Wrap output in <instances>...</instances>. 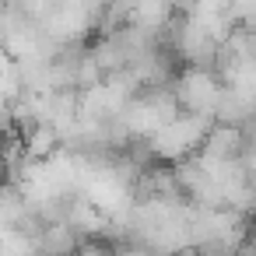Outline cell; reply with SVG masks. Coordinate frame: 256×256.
Here are the masks:
<instances>
[{
	"label": "cell",
	"mask_w": 256,
	"mask_h": 256,
	"mask_svg": "<svg viewBox=\"0 0 256 256\" xmlns=\"http://www.w3.org/2000/svg\"><path fill=\"white\" fill-rule=\"evenodd\" d=\"M172 88H176V98H179L182 112H200V116H214L218 98L224 92V84H221V78L214 70H196V67H186L176 78Z\"/></svg>",
	"instance_id": "6da1fadb"
},
{
	"label": "cell",
	"mask_w": 256,
	"mask_h": 256,
	"mask_svg": "<svg viewBox=\"0 0 256 256\" xmlns=\"http://www.w3.org/2000/svg\"><path fill=\"white\" fill-rule=\"evenodd\" d=\"M36 242H39V256H78L88 238L70 221H56V224H46Z\"/></svg>",
	"instance_id": "7a4b0ae2"
},
{
	"label": "cell",
	"mask_w": 256,
	"mask_h": 256,
	"mask_svg": "<svg viewBox=\"0 0 256 256\" xmlns=\"http://www.w3.org/2000/svg\"><path fill=\"white\" fill-rule=\"evenodd\" d=\"M246 151H249L246 134H242L238 126H221V123H218V126L210 130V137H207V144H204L200 154H207V158H214V162H242Z\"/></svg>",
	"instance_id": "3957f363"
},
{
	"label": "cell",
	"mask_w": 256,
	"mask_h": 256,
	"mask_svg": "<svg viewBox=\"0 0 256 256\" xmlns=\"http://www.w3.org/2000/svg\"><path fill=\"white\" fill-rule=\"evenodd\" d=\"M92 46V42H88ZM106 81V74H102V67L95 64V56H92V50L84 53V60H81V70H78V92L84 95V92H92V88H98Z\"/></svg>",
	"instance_id": "277c9868"
},
{
	"label": "cell",
	"mask_w": 256,
	"mask_h": 256,
	"mask_svg": "<svg viewBox=\"0 0 256 256\" xmlns=\"http://www.w3.org/2000/svg\"><path fill=\"white\" fill-rule=\"evenodd\" d=\"M242 162H246V168H249V186L256 190V151H246Z\"/></svg>",
	"instance_id": "5b68a950"
}]
</instances>
